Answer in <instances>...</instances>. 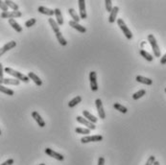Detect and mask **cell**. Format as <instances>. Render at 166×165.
<instances>
[{"label":"cell","mask_w":166,"mask_h":165,"mask_svg":"<svg viewBox=\"0 0 166 165\" xmlns=\"http://www.w3.org/2000/svg\"><path fill=\"white\" fill-rule=\"evenodd\" d=\"M4 72H6L7 74L13 76L15 79L18 80V81H21L23 83H29L30 82V79L28 78V76L18 72L16 70H14L13 68H11V67H5L4 68Z\"/></svg>","instance_id":"6da1fadb"},{"label":"cell","mask_w":166,"mask_h":165,"mask_svg":"<svg viewBox=\"0 0 166 165\" xmlns=\"http://www.w3.org/2000/svg\"><path fill=\"white\" fill-rule=\"evenodd\" d=\"M148 41L149 43L151 44L152 46V49H153V52H154V55L155 57H160L161 56V53H160V49H159V44L157 42V40H155V37H154V35L150 34L148 35Z\"/></svg>","instance_id":"7a4b0ae2"},{"label":"cell","mask_w":166,"mask_h":165,"mask_svg":"<svg viewBox=\"0 0 166 165\" xmlns=\"http://www.w3.org/2000/svg\"><path fill=\"white\" fill-rule=\"evenodd\" d=\"M117 25L119 26V28L121 29V31L123 32V34L125 35V37L128 38V40H132V38H133V34H132L131 30L128 28V26L126 25V23L124 22V20H123L122 18L117 19Z\"/></svg>","instance_id":"3957f363"},{"label":"cell","mask_w":166,"mask_h":165,"mask_svg":"<svg viewBox=\"0 0 166 165\" xmlns=\"http://www.w3.org/2000/svg\"><path fill=\"white\" fill-rule=\"evenodd\" d=\"M103 140V137L100 134H95V135H86L81 138V142L85 144L90 142H99Z\"/></svg>","instance_id":"277c9868"},{"label":"cell","mask_w":166,"mask_h":165,"mask_svg":"<svg viewBox=\"0 0 166 165\" xmlns=\"http://www.w3.org/2000/svg\"><path fill=\"white\" fill-rule=\"evenodd\" d=\"M44 152H45V154H47V156H49V157H51V158H53L59 160V161L64 160V157L63 156L62 154H59L58 152H56V151H54V150H52V149H50V148H46V149L44 150Z\"/></svg>","instance_id":"5b68a950"},{"label":"cell","mask_w":166,"mask_h":165,"mask_svg":"<svg viewBox=\"0 0 166 165\" xmlns=\"http://www.w3.org/2000/svg\"><path fill=\"white\" fill-rule=\"evenodd\" d=\"M2 18H9V19H15L17 17H21L22 16V13L20 11H12V12H5V13H1L0 15Z\"/></svg>","instance_id":"8992f818"},{"label":"cell","mask_w":166,"mask_h":165,"mask_svg":"<svg viewBox=\"0 0 166 165\" xmlns=\"http://www.w3.org/2000/svg\"><path fill=\"white\" fill-rule=\"evenodd\" d=\"M90 89L92 91L98 90V84H97V74L95 71H91L90 73Z\"/></svg>","instance_id":"52a82bcc"},{"label":"cell","mask_w":166,"mask_h":165,"mask_svg":"<svg viewBox=\"0 0 166 165\" xmlns=\"http://www.w3.org/2000/svg\"><path fill=\"white\" fill-rule=\"evenodd\" d=\"M95 106H96V109H97V112H98V115H99V118L105 119L106 118V112L104 111L102 100L101 99H96L95 100Z\"/></svg>","instance_id":"ba28073f"},{"label":"cell","mask_w":166,"mask_h":165,"mask_svg":"<svg viewBox=\"0 0 166 165\" xmlns=\"http://www.w3.org/2000/svg\"><path fill=\"white\" fill-rule=\"evenodd\" d=\"M76 120H77V122H79V123L83 124L84 126H85L86 129H89V130H90V131H92V130H95V129H96V126H95V124H93V123L90 122L89 120H86L85 118L82 117V116H77V117H76Z\"/></svg>","instance_id":"9c48e42d"},{"label":"cell","mask_w":166,"mask_h":165,"mask_svg":"<svg viewBox=\"0 0 166 165\" xmlns=\"http://www.w3.org/2000/svg\"><path fill=\"white\" fill-rule=\"evenodd\" d=\"M16 46V42L15 41H9L8 43H6L2 48H0V57H1L3 54H5L6 52L10 51L13 48H15Z\"/></svg>","instance_id":"30bf717a"},{"label":"cell","mask_w":166,"mask_h":165,"mask_svg":"<svg viewBox=\"0 0 166 165\" xmlns=\"http://www.w3.org/2000/svg\"><path fill=\"white\" fill-rule=\"evenodd\" d=\"M79 4V11H80V18L81 19H85L87 17V14L85 11V0H79L78 1Z\"/></svg>","instance_id":"8fae6325"},{"label":"cell","mask_w":166,"mask_h":165,"mask_svg":"<svg viewBox=\"0 0 166 165\" xmlns=\"http://www.w3.org/2000/svg\"><path fill=\"white\" fill-rule=\"evenodd\" d=\"M32 117L35 119V121L37 122V124L40 126L41 128H44L45 127V122H44V120H43V118L41 116V114L38 113L37 111H33L32 112Z\"/></svg>","instance_id":"7c38bea8"},{"label":"cell","mask_w":166,"mask_h":165,"mask_svg":"<svg viewBox=\"0 0 166 165\" xmlns=\"http://www.w3.org/2000/svg\"><path fill=\"white\" fill-rule=\"evenodd\" d=\"M68 24H69V26H71L73 29L77 30L79 33H82V34L86 33V28L84 27V26H82V25H80L79 23H77V22H75L73 20H70L69 22H68Z\"/></svg>","instance_id":"4fadbf2b"},{"label":"cell","mask_w":166,"mask_h":165,"mask_svg":"<svg viewBox=\"0 0 166 165\" xmlns=\"http://www.w3.org/2000/svg\"><path fill=\"white\" fill-rule=\"evenodd\" d=\"M37 11H38V13H41V14H42V15H48V16L55 15L54 10L49 9V8H46V7H43V6H40V7H38V8H37Z\"/></svg>","instance_id":"5bb4252c"},{"label":"cell","mask_w":166,"mask_h":165,"mask_svg":"<svg viewBox=\"0 0 166 165\" xmlns=\"http://www.w3.org/2000/svg\"><path fill=\"white\" fill-rule=\"evenodd\" d=\"M54 12H55V16H56V22L58 23V25H59V26L63 25L64 21H63V15H62L61 10L59 9V8H56V9L54 10Z\"/></svg>","instance_id":"9a60e30c"},{"label":"cell","mask_w":166,"mask_h":165,"mask_svg":"<svg viewBox=\"0 0 166 165\" xmlns=\"http://www.w3.org/2000/svg\"><path fill=\"white\" fill-rule=\"evenodd\" d=\"M27 76H28V78L30 80H32L37 86H42V81L40 79V77L37 76L34 72H29Z\"/></svg>","instance_id":"2e32d148"},{"label":"cell","mask_w":166,"mask_h":165,"mask_svg":"<svg viewBox=\"0 0 166 165\" xmlns=\"http://www.w3.org/2000/svg\"><path fill=\"white\" fill-rule=\"evenodd\" d=\"M118 12H119V8L117 7V6H115V7L112 8L111 12L110 13V16H109V22H110V23L115 22L116 16H117V15H118Z\"/></svg>","instance_id":"e0dca14e"},{"label":"cell","mask_w":166,"mask_h":165,"mask_svg":"<svg viewBox=\"0 0 166 165\" xmlns=\"http://www.w3.org/2000/svg\"><path fill=\"white\" fill-rule=\"evenodd\" d=\"M83 115H84V117L86 119V120H89L90 122L93 123V124H96L97 123V118L95 117L94 115H92L89 111H83Z\"/></svg>","instance_id":"ac0fdd59"},{"label":"cell","mask_w":166,"mask_h":165,"mask_svg":"<svg viewBox=\"0 0 166 165\" xmlns=\"http://www.w3.org/2000/svg\"><path fill=\"white\" fill-rule=\"evenodd\" d=\"M9 24L13 27V29L15 32H17V33H21L22 32V27L15 21V19H13V18L9 19Z\"/></svg>","instance_id":"d6986e66"},{"label":"cell","mask_w":166,"mask_h":165,"mask_svg":"<svg viewBox=\"0 0 166 165\" xmlns=\"http://www.w3.org/2000/svg\"><path fill=\"white\" fill-rule=\"evenodd\" d=\"M135 80L138 81V83H141V84H144V85H151L153 84V80L149 79V78H146V77H143V76H136Z\"/></svg>","instance_id":"ffe728a7"},{"label":"cell","mask_w":166,"mask_h":165,"mask_svg":"<svg viewBox=\"0 0 166 165\" xmlns=\"http://www.w3.org/2000/svg\"><path fill=\"white\" fill-rule=\"evenodd\" d=\"M48 22H49V24L51 25V28H52V30L56 33H59L60 32V26L58 25V23L56 22V20L54 18H48Z\"/></svg>","instance_id":"44dd1931"},{"label":"cell","mask_w":166,"mask_h":165,"mask_svg":"<svg viewBox=\"0 0 166 165\" xmlns=\"http://www.w3.org/2000/svg\"><path fill=\"white\" fill-rule=\"evenodd\" d=\"M68 13H69L70 16L73 18V21H75V22H77V23H79V21L81 20V18H80L79 15H78V14L75 12V10H74L73 8L68 9Z\"/></svg>","instance_id":"7402d4cb"},{"label":"cell","mask_w":166,"mask_h":165,"mask_svg":"<svg viewBox=\"0 0 166 165\" xmlns=\"http://www.w3.org/2000/svg\"><path fill=\"white\" fill-rule=\"evenodd\" d=\"M55 35H56V37H57V40H58L59 43H60L62 46H66L67 41H66V40L64 38V37L63 36V34L61 33V31L59 32V33H56Z\"/></svg>","instance_id":"603a6c76"},{"label":"cell","mask_w":166,"mask_h":165,"mask_svg":"<svg viewBox=\"0 0 166 165\" xmlns=\"http://www.w3.org/2000/svg\"><path fill=\"white\" fill-rule=\"evenodd\" d=\"M82 101V97L81 96H76L75 98H73L71 101H69V103H68V106L69 108H74L75 106H77L79 103H81Z\"/></svg>","instance_id":"cb8c5ba5"},{"label":"cell","mask_w":166,"mask_h":165,"mask_svg":"<svg viewBox=\"0 0 166 165\" xmlns=\"http://www.w3.org/2000/svg\"><path fill=\"white\" fill-rule=\"evenodd\" d=\"M0 92L5 93L6 95H9V96H13L15 94V91L13 89H8V87L4 86L3 85H0Z\"/></svg>","instance_id":"d4e9b609"},{"label":"cell","mask_w":166,"mask_h":165,"mask_svg":"<svg viewBox=\"0 0 166 165\" xmlns=\"http://www.w3.org/2000/svg\"><path fill=\"white\" fill-rule=\"evenodd\" d=\"M113 108H114L116 111H120L121 113H127V112H128V109H127L126 106H122L121 104H119V103H115V104L113 105Z\"/></svg>","instance_id":"484cf974"},{"label":"cell","mask_w":166,"mask_h":165,"mask_svg":"<svg viewBox=\"0 0 166 165\" xmlns=\"http://www.w3.org/2000/svg\"><path fill=\"white\" fill-rule=\"evenodd\" d=\"M139 53H140V55L144 58V59H145L146 61H148V62H152V61L154 60V57H153L150 53H148L147 51H145V50L141 49Z\"/></svg>","instance_id":"4316f807"},{"label":"cell","mask_w":166,"mask_h":165,"mask_svg":"<svg viewBox=\"0 0 166 165\" xmlns=\"http://www.w3.org/2000/svg\"><path fill=\"white\" fill-rule=\"evenodd\" d=\"M20 81H18L16 79H10V78H4L3 84L4 85H18Z\"/></svg>","instance_id":"83f0119b"},{"label":"cell","mask_w":166,"mask_h":165,"mask_svg":"<svg viewBox=\"0 0 166 165\" xmlns=\"http://www.w3.org/2000/svg\"><path fill=\"white\" fill-rule=\"evenodd\" d=\"M5 4L8 6V8H11L13 11H18V5L16 3H15L14 1H10V0H6L5 1Z\"/></svg>","instance_id":"f1b7e54d"},{"label":"cell","mask_w":166,"mask_h":165,"mask_svg":"<svg viewBox=\"0 0 166 165\" xmlns=\"http://www.w3.org/2000/svg\"><path fill=\"white\" fill-rule=\"evenodd\" d=\"M145 94H146V90L145 89H140V90H138V92H135L133 95V100H138V99L141 98V97H143Z\"/></svg>","instance_id":"f546056e"},{"label":"cell","mask_w":166,"mask_h":165,"mask_svg":"<svg viewBox=\"0 0 166 165\" xmlns=\"http://www.w3.org/2000/svg\"><path fill=\"white\" fill-rule=\"evenodd\" d=\"M76 133H80V134H85V135H89L90 133V130L89 129H84V128H76L75 129Z\"/></svg>","instance_id":"4dcf8cb0"},{"label":"cell","mask_w":166,"mask_h":165,"mask_svg":"<svg viewBox=\"0 0 166 165\" xmlns=\"http://www.w3.org/2000/svg\"><path fill=\"white\" fill-rule=\"evenodd\" d=\"M105 5H106V10H107V11H108L109 13H111L112 8H113L111 0H105Z\"/></svg>","instance_id":"1f68e13d"},{"label":"cell","mask_w":166,"mask_h":165,"mask_svg":"<svg viewBox=\"0 0 166 165\" xmlns=\"http://www.w3.org/2000/svg\"><path fill=\"white\" fill-rule=\"evenodd\" d=\"M36 22H37V19H36V18H30L29 20H27V21L25 22V27L30 28V27L34 26V25L36 24Z\"/></svg>","instance_id":"d6a6232c"},{"label":"cell","mask_w":166,"mask_h":165,"mask_svg":"<svg viewBox=\"0 0 166 165\" xmlns=\"http://www.w3.org/2000/svg\"><path fill=\"white\" fill-rule=\"evenodd\" d=\"M3 81H4V68L2 63H0V85L3 84Z\"/></svg>","instance_id":"836d02e7"},{"label":"cell","mask_w":166,"mask_h":165,"mask_svg":"<svg viewBox=\"0 0 166 165\" xmlns=\"http://www.w3.org/2000/svg\"><path fill=\"white\" fill-rule=\"evenodd\" d=\"M0 9L2 10L3 11V13H5V12H8V6L5 4V1H1V0H0Z\"/></svg>","instance_id":"e575fe53"},{"label":"cell","mask_w":166,"mask_h":165,"mask_svg":"<svg viewBox=\"0 0 166 165\" xmlns=\"http://www.w3.org/2000/svg\"><path fill=\"white\" fill-rule=\"evenodd\" d=\"M155 161V158L154 156H151V157H149V158H148V160H147V162H146L145 165H153V163Z\"/></svg>","instance_id":"d590c367"},{"label":"cell","mask_w":166,"mask_h":165,"mask_svg":"<svg viewBox=\"0 0 166 165\" xmlns=\"http://www.w3.org/2000/svg\"><path fill=\"white\" fill-rule=\"evenodd\" d=\"M14 162H15V160L13 158H9V159H7L5 162H3L2 164H0V165H13Z\"/></svg>","instance_id":"8d00e7d4"},{"label":"cell","mask_w":166,"mask_h":165,"mask_svg":"<svg viewBox=\"0 0 166 165\" xmlns=\"http://www.w3.org/2000/svg\"><path fill=\"white\" fill-rule=\"evenodd\" d=\"M97 165H105V158L103 157H100L98 159V164Z\"/></svg>","instance_id":"74e56055"},{"label":"cell","mask_w":166,"mask_h":165,"mask_svg":"<svg viewBox=\"0 0 166 165\" xmlns=\"http://www.w3.org/2000/svg\"><path fill=\"white\" fill-rule=\"evenodd\" d=\"M160 64H166V53L163 55V57H161V59H160Z\"/></svg>","instance_id":"f35d334b"},{"label":"cell","mask_w":166,"mask_h":165,"mask_svg":"<svg viewBox=\"0 0 166 165\" xmlns=\"http://www.w3.org/2000/svg\"><path fill=\"white\" fill-rule=\"evenodd\" d=\"M153 165H159V161H157V160H155L154 163H153Z\"/></svg>","instance_id":"ab89813d"},{"label":"cell","mask_w":166,"mask_h":165,"mask_svg":"<svg viewBox=\"0 0 166 165\" xmlns=\"http://www.w3.org/2000/svg\"><path fill=\"white\" fill-rule=\"evenodd\" d=\"M38 165H46V164H44V163H41V164H38Z\"/></svg>","instance_id":"60d3db41"},{"label":"cell","mask_w":166,"mask_h":165,"mask_svg":"<svg viewBox=\"0 0 166 165\" xmlns=\"http://www.w3.org/2000/svg\"><path fill=\"white\" fill-rule=\"evenodd\" d=\"M0 135H1V130H0Z\"/></svg>","instance_id":"b9f144b4"},{"label":"cell","mask_w":166,"mask_h":165,"mask_svg":"<svg viewBox=\"0 0 166 165\" xmlns=\"http://www.w3.org/2000/svg\"><path fill=\"white\" fill-rule=\"evenodd\" d=\"M164 90H165V92H166V87H165V89H164Z\"/></svg>","instance_id":"7bdbcfd3"}]
</instances>
